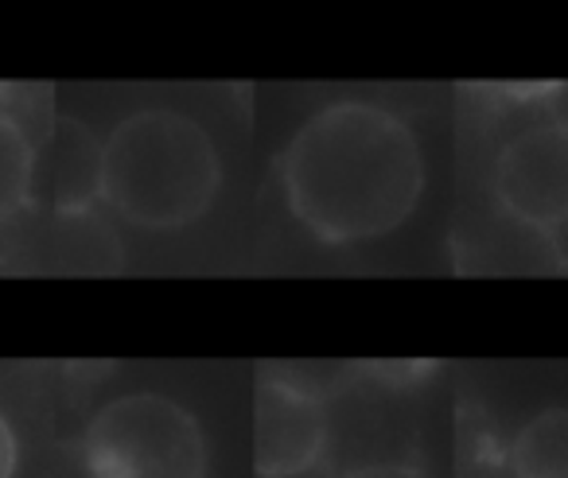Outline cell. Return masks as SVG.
I'll list each match as a JSON object with an SVG mask.
<instances>
[{"label": "cell", "instance_id": "obj_5", "mask_svg": "<svg viewBox=\"0 0 568 478\" xmlns=\"http://www.w3.org/2000/svg\"><path fill=\"white\" fill-rule=\"evenodd\" d=\"M495 195L514 222L560 234L568 226V125L549 121L514 136L498 152Z\"/></svg>", "mask_w": 568, "mask_h": 478}, {"label": "cell", "instance_id": "obj_3", "mask_svg": "<svg viewBox=\"0 0 568 478\" xmlns=\"http://www.w3.org/2000/svg\"><path fill=\"white\" fill-rule=\"evenodd\" d=\"M87 478H206V436L164 393H121L82 431Z\"/></svg>", "mask_w": 568, "mask_h": 478}, {"label": "cell", "instance_id": "obj_2", "mask_svg": "<svg viewBox=\"0 0 568 478\" xmlns=\"http://www.w3.org/2000/svg\"><path fill=\"white\" fill-rule=\"evenodd\" d=\"M222 156L191 113L136 110L102 141V203L141 230H183L211 211Z\"/></svg>", "mask_w": 568, "mask_h": 478}, {"label": "cell", "instance_id": "obj_1", "mask_svg": "<svg viewBox=\"0 0 568 478\" xmlns=\"http://www.w3.org/2000/svg\"><path fill=\"white\" fill-rule=\"evenodd\" d=\"M293 218L327 245L378 242L425 195L420 141L378 102H332L293 133L281 160Z\"/></svg>", "mask_w": 568, "mask_h": 478}, {"label": "cell", "instance_id": "obj_4", "mask_svg": "<svg viewBox=\"0 0 568 478\" xmlns=\"http://www.w3.org/2000/svg\"><path fill=\"white\" fill-rule=\"evenodd\" d=\"M332 436L327 405L312 385L265 374L253 397V467L261 478H301L320 467Z\"/></svg>", "mask_w": 568, "mask_h": 478}, {"label": "cell", "instance_id": "obj_6", "mask_svg": "<svg viewBox=\"0 0 568 478\" xmlns=\"http://www.w3.org/2000/svg\"><path fill=\"white\" fill-rule=\"evenodd\" d=\"M514 478H568V408H549L521 424L510 444Z\"/></svg>", "mask_w": 568, "mask_h": 478}, {"label": "cell", "instance_id": "obj_8", "mask_svg": "<svg viewBox=\"0 0 568 478\" xmlns=\"http://www.w3.org/2000/svg\"><path fill=\"white\" fill-rule=\"evenodd\" d=\"M20 470V436L12 428V420L0 408V478H17Z\"/></svg>", "mask_w": 568, "mask_h": 478}, {"label": "cell", "instance_id": "obj_9", "mask_svg": "<svg viewBox=\"0 0 568 478\" xmlns=\"http://www.w3.org/2000/svg\"><path fill=\"white\" fill-rule=\"evenodd\" d=\"M343 478H428V475L409 467V462H366V467L347 470Z\"/></svg>", "mask_w": 568, "mask_h": 478}, {"label": "cell", "instance_id": "obj_7", "mask_svg": "<svg viewBox=\"0 0 568 478\" xmlns=\"http://www.w3.org/2000/svg\"><path fill=\"white\" fill-rule=\"evenodd\" d=\"M36 167L40 152L36 141L9 110H0V226L28 211L36 191Z\"/></svg>", "mask_w": 568, "mask_h": 478}]
</instances>
